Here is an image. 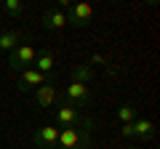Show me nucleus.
I'll return each instance as SVG.
<instances>
[{
    "mask_svg": "<svg viewBox=\"0 0 160 149\" xmlns=\"http://www.w3.org/2000/svg\"><path fill=\"white\" fill-rule=\"evenodd\" d=\"M120 136L123 138H152L155 136V123L147 117H136L133 123L120 125Z\"/></svg>",
    "mask_w": 160,
    "mask_h": 149,
    "instance_id": "nucleus-4",
    "label": "nucleus"
},
{
    "mask_svg": "<svg viewBox=\"0 0 160 149\" xmlns=\"http://www.w3.org/2000/svg\"><path fill=\"white\" fill-rule=\"evenodd\" d=\"M93 19V6L91 3H75L67 11V27H88Z\"/></svg>",
    "mask_w": 160,
    "mask_h": 149,
    "instance_id": "nucleus-6",
    "label": "nucleus"
},
{
    "mask_svg": "<svg viewBox=\"0 0 160 149\" xmlns=\"http://www.w3.org/2000/svg\"><path fill=\"white\" fill-rule=\"evenodd\" d=\"M32 141L38 144L40 149H56L59 147V128L56 125H40L38 131L32 133Z\"/></svg>",
    "mask_w": 160,
    "mask_h": 149,
    "instance_id": "nucleus-9",
    "label": "nucleus"
},
{
    "mask_svg": "<svg viewBox=\"0 0 160 149\" xmlns=\"http://www.w3.org/2000/svg\"><path fill=\"white\" fill-rule=\"evenodd\" d=\"M80 120H83L80 109H75V107H69V104L59 101V107H56V125L59 128H72V125H78Z\"/></svg>",
    "mask_w": 160,
    "mask_h": 149,
    "instance_id": "nucleus-10",
    "label": "nucleus"
},
{
    "mask_svg": "<svg viewBox=\"0 0 160 149\" xmlns=\"http://www.w3.org/2000/svg\"><path fill=\"white\" fill-rule=\"evenodd\" d=\"M24 8L27 6H24L22 0H3V3H0V11L6 13V16H11V19H19L24 13Z\"/></svg>",
    "mask_w": 160,
    "mask_h": 149,
    "instance_id": "nucleus-14",
    "label": "nucleus"
},
{
    "mask_svg": "<svg viewBox=\"0 0 160 149\" xmlns=\"http://www.w3.org/2000/svg\"><path fill=\"white\" fill-rule=\"evenodd\" d=\"M91 61L93 64H104V56H99V53H96V56H91Z\"/></svg>",
    "mask_w": 160,
    "mask_h": 149,
    "instance_id": "nucleus-16",
    "label": "nucleus"
},
{
    "mask_svg": "<svg viewBox=\"0 0 160 149\" xmlns=\"http://www.w3.org/2000/svg\"><path fill=\"white\" fill-rule=\"evenodd\" d=\"M59 101H62V93H59L56 85H40L35 88V104H38L40 109H51V107H59Z\"/></svg>",
    "mask_w": 160,
    "mask_h": 149,
    "instance_id": "nucleus-8",
    "label": "nucleus"
},
{
    "mask_svg": "<svg viewBox=\"0 0 160 149\" xmlns=\"http://www.w3.org/2000/svg\"><path fill=\"white\" fill-rule=\"evenodd\" d=\"M46 83H48V85H56V83H51L43 72H38L35 67H29V69H24V72H22V77H19L16 85H19V91H22V93H27V91H32V88L46 85Z\"/></svg>",
    "mask_w": 160,
    "mask_h": 149,
    "instance_id": "nucleus-7",
    "label": "nucleus"
},
{
    "mask_svg": "<svg viewBox=\"0 0 160 149\" xmlns=\"http://www.w3.org/2000/svg\"><path fill=\"white\" fill-rule=\"evenodd\" d=\"M128 149H139V147H128Z\"/></svg>",
    "mask_w": 160,
    "mask_h": 149,
    "instance_id": "nucleus-17",
    "label": "nucleus"
},
{
    "mask_svg": "<svg viewBox=\"0 0 160 149\" xmlns=\"http://www.w3.org/2000/svg\"><path fill=\"white\" fill-rule=\"evenodd\" d=\"M91 131H93V117H83L78 125L59 131V147L62 149H88L91 147Z\"/></svg>",
    "mask_w": 160,
    "mask_h": 149,
    "instance_id": "nucleus-1",
    "label": "nucleus"
},
{
    "mask_svg": "<svg viewBox=\"0 0 160 149\" xmlns=\"http://www.w3.org/2000/svg\"><path fill=\"white\" fill-rule=\"evenodd\" d=\"M22 43H24V35L16 32V29H3V32H0V51L11 53L13 48H19Z\"/></svg>",
    "mask_w": 160,
    "mask_h": 149,
    "instance_id": "nucleus-12",
    "label": "nucleus"
},
{
    "mask_svg": "<svg viewBox=\"0 0 160 149\" xmlns=\"http://www.w3.org/2000/svg\"><path fill=\"white\" fill-rule=\"evenodd\" d=\"M35 56H38L35 46L22 43L19 48H13V51L8 53V69H11V72H24V69H29L35 64Z\"/></svg>",
    "mask_w": 160,
    "mask_h": 149,
    "instance_id": "nucleus-3",
    "label": "nucleus"
},
{
    "mask_svg": "<svg viewBox=\"0 0 160 149\" xmlns=\"http://www.w3.org/2000/svg\"><path fill=\"white\" fill-rule=\"evenodd\" d=\"M40 22H43V27H46V29H51V32H59V29L67 27V13L59 11V8L53 6V8H48V11L43 13V19H40Z\"/></svg>",
    "mask_w": 160,
    "mask_h": 149,
    "instance_id": "nucleus-11",
    "label": "nucleus"
},
{
    "mask_svg": "<svg viewBox=\"0 0 160 149\" xmlns=\"http://www.w3.org/2000/svg\"><path fill=\"white\" fill-rule=\"evenodd\" d=\"M69 77H72V83H80V85H88V83L93 80V69L88 67V64H78V67H72Z\"/></svg>",
    "mask_w": 160,
    "mask_h": 149,
    "instance_id": "nucleus-13",
    "label": "nucleus"
},
{
    "mask_svg": "<svg viewBox=\"0 0 160 149\" xmlns=\"http://www.w3.org/2000/svg\"><path fill=\"white\" fill-rule=\"evenodd\" d=\"M93 101V93L88 85H80V83H67V88H64L62 93V104H69V107L80 109V107H88V104Z\"/></svg>",
    "mask_w": 160,
    "mask_h": 149,
    "instance_id": "nucleus-2",
    "label": "nucleus"
},
{
    "mask_svg": "<svg viewBox=\"0 0 160 149\" xmlns=\"http://www.w3.org/2000/svg\"><path fill=\"white\" fill-rule=\"evenodd\" d=\"M35 64H38V72H43L51 83H56L59 72H56V64H59V56L53 48H43V51H38V56H35Z\"/></svg>",
    "mask_w": 160,
    "mask_h": 149,
    "instance_id": "nucleus-5",
    "label": "nucleus"
},
{
    "mask_svg": "<svg viewBox=\"0 0 160 149\" xmlns=\"http://www.w3.org/2000/svg\"><path fill=\"white\" fill-rule=\"evenodd\" d=\"M136 107L133 104H123V107L118 109V120H120V125H126V123H133L136 120Z\"/></svg>",
    "mask_w": 160,
    "mask_h": 149,
    "instance_id": "nucleus-15",
    "label": "nucleus"
}]
</instances>
